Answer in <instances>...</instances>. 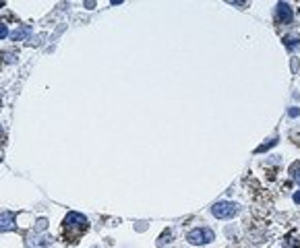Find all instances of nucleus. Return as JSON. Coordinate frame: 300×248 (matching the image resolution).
Instances as JSON below:
<instances>
[{
  "label": "nucleus",
  "instance_id": "1",
  "mask_svg": "<svg viewBox=\"0 0 300 248\" xmlns=\"http://www.w3.org/2000/svg\"><path fill=\"white\" fill-rule=\"evenodd\" d=\"M89 230V222H87V217L73 211L65 217V222H63V238L67 244H77L81 240V236Z\"/></svg>",
  "mask_w": 300,
  "mask_h": 248
},
{
  "label": "nucleus",
  "instance_id": "2",
  "mask_svg": "<svg viewBox=\"0 0 300 248\" xmlns=\"http://www.w3.org/2000/svg\"><path fill=\"white\" fill-rule=\"evenodd\" d=\"M238 211H240V205L230 203V201H222V203H216L212 207V213L218 217V220H230V217L238 215Z\"/></svg>",
  "mask_w": 300,
  "mask_h": 248
},
{
  "label": "nucleus",
  "instance_id": "3",
  "mask_svg": "<svg viewBox=\"0 0 300 248\" xmlns=\"http://www.w3.org/2000/svg\"><path fill=\"white\" fill-rule=\"evenodd\" d=\"M187 240H189L191 244H195V246H199V244H209V242L216 240V234L209 230V228H195V230H191V232L187 234Z\"/></svg>",
  "mask_w": 300,
  "mask_h": 248
},
{
  "label": "nucleus",
  "instance_id": "4",
  "mask_svg": "<svg viewBox=\"0 0 300 248\" xmlns=\"http://www.w3.org/2000/svg\"><path fill=\"white\" fill-rule=\"evenodd\" d=\"M276 15H278V21L280 23H292L294 15H292V7L288 3H280L278 9H276Z\"/></svg>",
  "mask_w": 300,
  "mask_h": 248
},
{
  "label": "nucleus",
  "instance_id": "5",
  "mask_svg": "<svg viewBox=\"0 0 300 248\" xmlns=\"http://www.w3.org/2000/svg\"><path fill=\"white\" fill-rule=\"evenodd\" d=\"M15 228V213L3 211L0 213V232H9Z\"/></svg>",
  "mask_w": 300,
  "mask_h": 248
},
{
  "label": "nucleus",
  "instance_id": "6",
  "mask_svg": "<svg viewBox=\"0 0 300 248\" xmlns=\"http://www.w3.org/2000/svg\"><path fill=\"white\" fill-rule=\"evenodd\" d=\"M29 36H32V27H29V25H21V27H17L13 34H11V40H13V42H23V40H27Z\"/></svg>",
  "mask_w": 300,
  "mask_h": 248
},
{
  "label": "nucleus",
  "instance_id": "7",
  "mask_svg": "<svg viewBox=\"0 0 300 248\" xmlns=\"http://www.w3.org/2000/svg\"><path fill=\"white\" fill-rule=\"evenodd\" d=\"M284 248H300V230H292L284 238Z\"/></svg>",
  "mask_w": 300,
  "mask_h": 248
},
{
  "label": "nucleus",
  "instance_id": "8",
  "mask_svg": "<svg viewBox=\"0 0 300 248\" xmlns=\"http://www.w3.org/2000/svg\"><path fill=\"white\" fill-rule=\"evenodd\" d=\"M284 46L288 48V52L296 50V48L300 46V36H296V34H290V36H286V38H284Z\"/></svg>",
  "mask_w": 300,
  "mask_h": 248
},
{
  "label": "nucleus",
  "instance_id": "9",
  "mask_svg": "<svg viewBox=\"0 0 300 248\" xmlns=\"http://www.w3.org/2000/svg\"><path fill=\"white\" fill-rule=\"evenodd\" d=\"M290 178H292L296 184H300V162H294V164L290 166Z\"/></svg>",
  "mask_w": 300,
  "mask_h": 248
},
{
  "label": "nucleus",
  "instance_id": "10",
  "mask_svg": "<svg viewBox=\"0 0 300 248\" xmlns=\"http://www.w3.org/2000/svg\"><path fill=\"white\" fill-rule=\"evenodd\" d=\"M170 238H172V232H170V230H166V232H164V234L160 236V240H158V246L162 248V246H164L166 242H170Z\"/></svg>",
  "mask_w": 300,
  "mask_h": 248
},
{
  "label": "nucleus",
  "instance_id": "11",
  "mask_svg": "<svg viewBox=\"0 0 300 248\" xmlns=\"http://www.w3.org/2000/svg\"><path fill=\"white\" fill-rule=\"evenodd\" d=\"M278 143V139H272L269 143H265V145H261V147H257V153H263V151H267V149H272L274 145Z\"/></svg>",
  "mask_w": 300,
  "mask_h": 248
},
{
  "label": "nucleus",
  "instance_id": "12",
  "mask_svg": "<svg viewBox=\"0 0 300 248\" xmlns=\"http://www.w3.org/2000/svg\"><path fill=\"white\" fill-rule=\"evenodd\" d=\"M7 36H11V34H9V27H7L3 21H0V40H5Z\"/></svg>",
  "mask_w": 300,
  "mask_h": 248
},
{
  "label": "nucleus",
  "instance_id": "13",
  "mask_svg": "<svg viewBox=\"0 0 300 248\" xmlns=\"http://www.w3.org/2000/svg\"><path fill=\"white\" fill-rule=\"evenodd\" d=\"M288 116H290V118H296V116H300V110H298V108H290V110H288Z\"/></svg>",
  "mask_w": 300,
  "mask_h": 248
},
{
  "label": "nucleus",
  "instance_id": "14",
  "mask_svg": "<svg viewBox=\"0 0 300 248\" xmlns=\"http://www.w3.org/2000/svg\"><path fill=\"white\" fill-rule=\"evenodd\" d=\"M294 203H296V205H300V191L294 195Z\"/></svg>",
  "mask_w": 300,
  "mask_h": 248
},
{
  "label": "nucleus",
  "instance_id": "15",
  "mask_svg": "<svg viewBox=\"0 0 300 248\" xmlns=\"http://www.w3.org/2000/svg\"><path fill=\"white\" fill-rule=\"evenodd\" d=\"M5 143V133H3V127H0V145Z\"/></svg>",
  "mask_w": 300,
  "mask_h": 248
},
{
  "label": "nucleus",
  "instance_id": "16",
  "mask_svg": "<svg viewBox=\"0 0 300 248\" xmlns=\"http://www.w3.org/2000/svg\"><path fill=\"white\" fill-rule=\"evenodd\" d=\"M0 7H3V5H0Z\"/></svg>",
  "mask_w": 300,
  "mask_h": 248
}]
</instances>
